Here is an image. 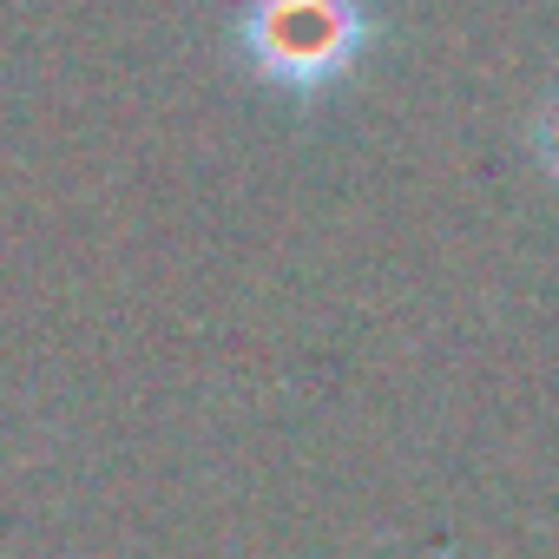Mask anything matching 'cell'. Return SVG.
I'll list each match as a JSON object with an SVG mask.
<instances>
[{
    "label": "cell",
    "instance_id": "1",
    "mask_svg": "<svg viewBox=\"0 0 559 559\" xmlns=\"http://www.w3.org/2000/svg\"><path fill=\"white\" fill-rule=\"evenodd\" d=\"M376 21L362 0H243L237 47L257 80L290 99H317L343 86L369 47Z\"/></svg>",
    "mask_w": 559,
    "mask_h": 559
},
{
    "label": "cell",
    "instance_id": "2",
    "mask_svg": "<svg viewBox=\"0 0 559 559\" xmlns=\"http://www.w3.org/2000/svg\"><path fill=\"white\" fill-rule=\"evenodd\" d=\"M539 158H546V171L559 178V93H552L546 112H539Z\"/></svg>",
    "mask_w": 559,
    "mask_h": 559
}]
</instances>
